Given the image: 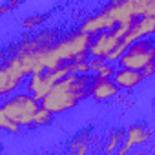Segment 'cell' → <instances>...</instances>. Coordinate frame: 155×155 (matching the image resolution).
<instances>
[{
  "label": "cell",
  "mask_w": 155,
  "mask_h": 155,
  "mask_svg": "<svg viewBox=\"0 0 155 155\" xmlns=\"http://www.w3.org/2000/svg\"><path fill=\"white\" fill-rule=\"evenodd\" d=\"M51 120H53V113L49 110L38 106V110L35 111V117H33V124L35 126H48Z\"/></svg>",
  "instance_id": "12"
},
{
  "label": "cell",
  "mask_w": 155,
  "mask_h": 155,
  "mask_svg": "<svg viewBox=\"0 0 155 155\" xmlns=\"http://www.w3.org/2000/svg\"><path fill=\"white\" fill-rule=\"evenodd\" d=\"M95 73H97V77H113L115 68H113V64H111V62H106V60H104V64H102Z\"/></svg>",
  "instance_id": "14"
},
{
  "label": "cell",
  "mask_w": 155,
  "mask_h": 155,
  "mask_svg": "<svg viewBox=\"0 0 155 155\" xmlns=\"http://www.w3.org/2000/svg\"><path fill=\"white\" fill-rule=\"evenodd\" d=\"M22 79H26L24 68L13 55L4 64H0V97H8L9 93H13L20 86Z\"/></svg>",
  "instance_id": "6"
},
{
  "label": "cell",
  "mask_w": 155,
  "mask_h": 155,
  "mask_svg": "<svg viewBox=\"0 0 155 155\" xmlns=\"http://www.w3.org/2000/svg\"><path fill=\"white\" fill-rule=\"evenodd\" d=\"M35 22H42V17H35V18L26 20L24 22V28H31V26H35Z\"/></svg>",
  "instance_id": "17"
},
{
  "label": "cell",
  "mask_w": 155,
  "mask_h": 155,
  "mask_svg": "<svg viewBox=\"0 0 155 155\" xmlns=\"http://www.w3.org/2000/svg\"><path fill=\"white\" fill-rule=\"evenodd\" d=\"M126 140H122V146L117 148V153L122 155L126 151H130L133 146H140V144H146L150 139H151V130L146 128L144 124H133L128 128V133L124 135Z\"/></svg>",
  "instance_id": "7"
},
{
  "label": "cell",
  "mask_w": 155,
  "mask_h": 155,
  "mask_svg": "<svg viewBox=\"0 0 155 155\" xmlns=\"http://www.w3.org/2000/svg\"><path fill=\"white\" fill-rule=\"evenodd\" d=\"M93 40V35L79 31L71 33L58 42L51 44L49 48H44L40 51V64L44 69H55L66 62L73 60H86L90 44Z\"/></svg>",
  "instance_id": "2"
},
{
  "label": "cell",
  "mask_w": 155,
  "mask_h": 155,
  "mask_svg": "<svg viewBox=\"0 0 155 155\" xmlns=\"http://www.w3.org/2000/svg\"><path fill=\"white\" fill-rule=\"evenodd\" d=\"M144 81V77L140 71L137 69H130V68H120L113 73V82L117 84L119 90H131L135 86H139Z\"/></svg>",
  "instance_id": "10"
},
{
  "label": "cell",
  "mask_w": 155,
  "mask_h": 155,
  "mask_svg": "<svg viewBox=\"0 0 155 155\" xmlns=\"http://www.w3.org/2000/svg\"><path fill=\"white\" fill-rule=\"evenodd\" d=\"M122 140H124V131H119V133L111 135V139H110V142H108V146H106V151H108V153H110V151H115V150H117V144L122 142Z\"/></svg>",
  "instance_id": "15"
},
{
  "label": "cell",
  "mask_w": 155,
  "mask_h": 155,
  "mask_svg": "<svg viewBox=\"0 0 155 155\" xmlns=\"http://www.w3.org/2000/svg\"><path fill=\"white\" fill-rule=\"evenodd\" d=\"M113 26H115L113 18H111L106 11H102V13H99L97 17L88 18V20L82 24L81 31L90 33V35H97V33H101V31H110V29H113Z\"/></svg>",
  "instance_id": "11"
},
{
  "label": "cell",
  "mask_w": 155,
  "mask_h": 155,
  "mask_svg": "<svg viewBox=\"0 0 155 155\" xmlns=\"http://www.w3.org/2000/svg\"><path fill=\"white\" fill-rule=\"evenodd\" d=\"M153 60H155V46L150 38L144 37V38H139L137 42H133L131 46H128L117 62L120 64V68H130V69L140 71Z\"/></svg>",
  "instance_id": "5"
},
{
  "label": "cell",
  "mask_w": 155,
  "mask_h": 155,
  "mask_svg": "<svg viewBox=\"0 0 155 155\" xmlns=\"http://www.w3.org/2000/svg\"><path fill=\"white\" fill-rule=\"evenodd\" d=\"M104 11L115 24L133 22L140 17L155 15V0H113Z\"/></svg>",
  "instance_id": "3"
},
{
  "label": "cell",
  "mask_w": 155,
  "mask_h": 155,
  "mask_svg": "<svg viewBox=\"0 0 155 155\" xmlns=\"http://www.w3.org/2000/svg\"><path fill=\"white\" fill-rule=\"evenodd\" d=\"M104 64V58H99V57H93L91 60H88V66H90V71H97L101 66Z\"/></svg>",
  "instance_id": "16"
},
{
  "label": "cell",
  "mask_w": 155,
  "mask_h": 155,
  "mask_svg": "<svg viewBox=\"0 0 155 155\" xmlns=\"http://www.w3.org/2000/svg\"><path fill=\"white\" fill-rule=\"evenodd\" d=\"M38 101L31 95V93H20L15 95L13 99L6 101L2 106H0V111H2L11 122H15L17 126H31L33 124V117L35 111L38 110Z\"/></svg>",
  "instance_id": "4"
},
{
  "label": "cell",
  "mask_w": 155,
  "mask_h": 155,
  "mask_svg": "<svg viewBox=\"0 0 155 155\" xmlns=\"http://www.w3.org/2000/svg\"><path fill=\"white\" fill-rule=\"evenodd\" d=\"M95 38L90 44L88 55L91 57H99V58H106V55L120 42V38H117L111 31H101L97 35H93Z\"/></svg>",
  "instance_id": "8"
},
{
  "label": "cell",
  "mask_w": 155,
  "mask_h": 155,
  "mask_svg": "<svg viewBox=\"0 0 155 155\" xmlns=\"http://www.w3.org/2000/svg\"><path fill=\"white\" fill-rule=\"evenodd\" d=\"M119 88L113 82L111 77H93L91 84H90V97H93L95 101H108L111 97H117Z\"/></svg>",
  "instance_id": "9"
},
{
  "label": "cell",
  "mask_w": 155,
  "mask_h": 155,
  "mask_svg": "<svg viewBox=\"0 0 155 155\" xmlns=\"http://www.w3.org/2000/svg\"><path fill=\"white\" fill-rule=\"evenodd\" d=\"M90 84L91 77H88V73H68L60 81H57L49 88V91L40 99V106L49 110L53 115L64 113L75 108L86 97H90Z\"/></svg>",
  "instance_id": "1"
},
{
  "label": "cell",
  "mask_w": 155,
  "mask_h": 155,
  "mask_svg": "<svg viewBox=\"0 0 155 155\" xmlns=\"http://www.w3.org/2000/svg\"><path fill=\"white\" fill-rule=\"evenodd\" d=\"M0 130H2V131H9V133H18L20 126H17L15 122H11L2 111H0Z\"/></svg>",
  "instance_id": "13"
},
{
  "label": "cell",
  "mask_w": 155,
  "mask_h": 155,
  "mask_svg": "<svg viewBox=\"0 0 155 155\" xmlns=\"http://www.w3.org/2000/svg\"><path fill=\"white\" fill-rule=\"evenodd\" d=\"M17 2H20V0H13V6H15V4H17Z\"/></svg>",
  "instance_id": "18"
}]
</instances>
